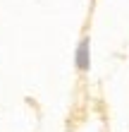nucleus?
I'll list each match as a JSON object with an SVG mask.
<instances>
[{"instance_id": "1", "label": "nucleus", "mask_w": 129, "mask_h": 132, "mask_svg": "<svg viewBox=\"0 0 129 132\" xmlns=\"http://www.w3.org/2000/svg\"><path fill=\"white\" fill-rule=\"evenodd\" d=\"M74 63H77V67L81 72H86L91 67V43H88V38H81L79 41L77 53H74Z\"/></svg>"}]
</instances>
